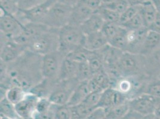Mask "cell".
Returning <instances> with one entry per match:
<instances>
[{"instance_id": "816d5d0a", "label": "cell", "mask_w": 160, "mask_h": 119, "mask_svg": "<svg viewBox=\"0 0 160 119\" xmlns=\"http://www.w3.org/2000/svg\"><path fill=\"white\" fill-rule=\"evenodd\" d=\"M80 0H57L58 2L71 7H73V6L78 2Z\"/></svg>"}, {"instance_id": "4316f807", "label": "cell", "mask_w": 160, "mask_h": 119, "mask_svg": "<svg viewBox=\"0 0 160 119\" xmlns=\"http://www.w3.org/2000/svg\"><path fill=\"white\" fill-rule=\"evenodd\" d=\"M87 62L91 70L92 76L104 70L103 59L99 51L92 52L88 59Z\"/></svg>"}, {"instance_id": "7a4b0ae2", "label": "cell", "mask_w": 160, "mask_h": 119, "mask_svg": "<svg viewBox=\"0 0 160 119\" xmlns=\"http://www.w3.org/2000/svg\"><path fill=\"white\" fill-rule=\"evenodd\" d=\"M118 66L122 77H147L145 58L139 54L123 52L120 56Z\"/></svg>"}, {"instance_id": "5b68a950", "label": "cell", "mask_w": 160, "mask_h": 119, "mask_svg": "<svg viewBox=\"0 0 160 119\" xmlns=\"http://www.w3.org/2000/svg\"><path fill=\"white\" fill-rule=\"evenodd\" d=\"M72 7L56 2L48 10L43 24L50 28L58 29L68 25Z\"/></svg>"}, {"instance_id": "b9f144b4", "label": "cell", "mask_w": 160, "mask_h": 119, "mask_svg": "<svg viewBox=\"0 0 160 119\" xmlns=\"http://www.w3.org/2000/svg\"><path fill=\"white\" fill-rule=\"evenodd\" d=\"M102 93V92L99 91L90 92L82 102L91 107L96 108L99 102Z\"/></svg>"}, {"instance_id": "f35d334b", "label": "cell", "mask_w": 160, "mask_h": 119, "mask_svg": "<svg viewBox=\"0 0 160 119\" xmlns=\"http://www.w3.org/2000/svg\"><path fill=\"white\" fill-rule=\"evenodd\" d=\"M121 26L126 29L127 31H134L139 29L145 26L143 20L139 13L134 16L130 20L121 25Z\"/></svg>"}, {"instance_id": "4fadbf2b", "label": "cell", "mask_w": 160, "mask_h": 119, "mask_svg": "<svg viewBox=\"0 0 160 119\" xmlns=\"http://www.w3.org/2000/svg\"><path fill=\"white\" fill-rule=\"evenodd\" d=\"M128 98L126 95L120 93L113 87L104 90L101 95L99 102L97 107H101L105 110L126 103Z\"/></svg>"}, {"instance_id": "3957f363", "label": "cell", "mask_w": 160, "mask_h": 119, "mask_svg": "<svg viewBox=\"0 0 160 119\" xmlns=\"http://www.w3.org/2000/svg\"><path fill=\"white\" fill-rule=\"evenodd\" d=\"M59 29L48 28L29 45L28 49L41 56L52 53L59 48Z\"/></svg>"}, {"instance_id": "ab89813d", "label": "cell", "mask_w": 160, "mask_h": 119, "mask_svg": "<svg viewBox=\"0 0 160 119\" xmlns=\"http://www.w3.org/2000/svg\"><path fill=\"white\" fill-rule=\"evenodd\" d=\"M140 6H130L127 9L120 15L119 25H121L127 21L130 20L139 13Z\"/></svg>"}, {"instance_id": "9c48e42d", "label": "cell", "mask_w": 160, "mask_h": 119, "mask_svg": "<svg viewBox=\"0 0 160 119\" xmlns=\"http://www.w3.org/2000/svg\"><path fill=\"white\" fill-rule=\"evenodd\" d=\"M160 103V98L147 93H141L128 100L130 109L143 116L155 114Z\"/></svg>"}, {"instance_id": "8992f818", "label": "cell", "mask_w": 160, "mask_h": 119, "mask_svg": "<svg viewBox=\"0 0 160 119\" xmlns=\"http://www.w3.org/2000/svg\"><path fill=\"white\" fill-rule=\"evenodd\" d=\"M79 83L80 82L77 78L58 80L49 99L53 104L57 106L67 105L73 91Z\"/></svg>"}, {"instance_id": "1f68e13d", "label": "cell", "mask_w": 160, "mask_h": 119, "mask_svg": "<svg viewBox=\"0 0 160 119\" xmlns=\"http://www.w3.org/2000/svg\"><path fill=\"white\" fill-rule=\"evenodd\" d=\"M92 52V51H89L84 46L81 45L77 47L72 51L69 53L67 55V57L80 63L82 62L87 61Z\"/></svg>"}, {"instance_id": "5bb4252c", "label": "cell", "mask_w": 160, "mask_h": 119, "mask_svg": "<svg viewBox=\"0 0 160 119\" xmlns=\"http://www.w3.org/2000/svg\"><path fill=\"white\" fill-rule=\"evenodd\" d=\"M149 29L143 27L134 31H127V45L125 52L140 54Z\"/></svg>"}, {"instance_id": "2e32d148", "label": "cell", "mask_w": 160, "mask_h": 119, "mask_svg": "<svg viewBox=\"0 0 160 119\" xmlns=\"http://www.w3.org/2000/svg\"><path fill=\"white\" fill-rule=\"evenodd\" d=\"M94 12L80 2L72 7L69 25L80 27L93 14Z\"/></svg>"}, {"instance_id": "d6986e66", "label": "cell", "mask_w": 160, "mask_h": 119, "mask_svg": "<svg viewBox=\"0 0 160 119\" xmlns=\"http://www.w3.org/2000/svg\"><path fill=\"white\" fill-rule=\"evenodd\" d=\"M58 81V80L44 78L38 83L32 87L29 92L39 98H49Z\"/></svg>"}, {"instance_id": "7c38bea8", "label": "cell", "mask_w": 160, "mask_h": 119, "mask_svg": "<svg viewBox=\"0 0 160 119\" xmlns=\"http://www.w3.org/2000/svg\"><path fill=\"white\" fill-rule=\"evenodd\" d=\"M48 28V27L42 23L29 22L24 25L22 32L12 40L28 48L29 45L33 40L46 31Z\"/></svg>"}, {"instance_id": "44dd1931", "label": "cell", "mask_w": 160, "mask_h": 119, "mask_svg": "<svg viewBox=\"0 0 160 119\" xmlns=\"http://www.w3.org/2000/svg\"><path fill=\"white\" fill-rule=\"evenodd\" d=\"M160 49V34L148 31L140 54L147 56Z\"/></svg>"}, {"instance_id": "8d00e7d4", "label": "cell", "mask_w": 160, "mask_h": 119, "mask_svg": "<svg viewBox=\"0 0 160 119\" xmlns=\"http://www.w3.org/2000/svg\"><path fill=\"white\" fill-rule=\"evenodd\" d=\"M1 12L16 15L19 11L18 2L15 0H0Z\"/></svg>"}, {"instance_id": "60d3db41", "label": "cell", "mask_w": 160, "mask_h": 119, "mask_svg": "<svg viewBox=\"0 0 160 119\" xmlns=\"http://www.w3.org/2000/svg\"><path fill=\"white\" fill-rule=\"evenodd\" d=\"M54 119H72L71 107L68 105L57 106Z\"/></svg>"}, {"instance_id": "f5cc1de1", "label": "cell", "mask_w": 160, "mask_h": 119, "mask_svg": "<svg viewBox=\"0 0 160 119\" xmlns=\"http://www.w3.org/2000/svg\"><path fill=\"white\" fill-rule=\"evenodd\" d=\"M156 8L157 12L160 15V0H151Z\"/></svg>"}, {"instance_id": "6da1fadb", "label": "cell", "mask_w": 160, "mask_h": 119, "mask_svg": "<svg viewBox=\"0 0 160 119\" xmlns=\"http://www.w3.org/2000/svg\"><path fill=\"white\" fill-rule=\"evenodd\" d=\"M42 57L27 49L19 58L7 63V77L12 86H19L29 92L38 83L44 78Z\"/></svg>"}, {"instance_id": "f1b7e54d", "label": "cell", "mask_w": 160, "mask_h": 119, "mask_svg": "<svg viewBox=\"0 0 160 119\" xmlns=\"http://www.w3.org/2000/svg\"><path fill=\"white\" fill-rule=\"evenodd\" d=\"M127 30L123 27L119 33L108 42V44L115 48L125 52L127 49Z\"/></svg>"}, {"instance_id": "e0dca14e", "label": "cell", "mask_w": 160, "mask_h": 119, "mask_svg": "<svg viewBox=\"0 0 160 119\" xmlns=\"http://www.w3.org/2000/svg\"><path fill=\"white\" fill-rule=\"evenodd\" d=\"M87 82L90 92L96 91L103 92L107 88L112 87L111 80L105 69L93 74Z\"/></svg>"}, {"instance_id": "7402d4cb", "label": "cell", "mask_w": 160, "mask_h": 119, "mask_svg": "<svg viewBox=\"0 0 160 119\" xmlns=\"http://www.w3.org/2000/svg\"><path fill=\"white\" fill-rule=\"evenodd\" d=\"M104 24L105 21L100 15L96 12H94L80 27L84 34L87 35L91 33L100 32L102 31Z\"/></svg>"}, {"instance_id": "ac0fdd59", "label": "cell", "mask_w": 160, "mask_h": 119, "mask_svg": "<svg viewBox=\"0 0 160 119\" xmlns=\"http://www.w3.org/2000/svg\"><path fill=\"white\" fill-rule=\"evenodd\" d=\"M108 45L107 38L102 32H98L85 36L83 46L90 51H98Z\"/></svg>"}, {"instance_id": "94428289", "label": "cell", "mask_w": 160, "mask_h": 119, "mask_svg": "<svg viewBox=\"0 0 160 119\" xmlns=\"http://www.w3.org/2000/svg\"><path fill=\"white\" fill-rule=\"evenodd\" d=\"M102 1H103V0H102Z\"/></svg>"}, {"instance_id": "681fc988", "label": "cell", "mask_w": 160, "mask_h": 119, "mask_svg": "<svg viewBox=\"0 0 160 119\" xmlns=\"http://www.w3.org/2000/svg\"><path fill=\"white\" fill-rule=\"evenodd\" d=\"M149 31H152L155 32L160 33V15L158 14L157 17L151 25V26L148 27Z\"/></svg>"}, {"instance_id": "91938a15", "label": "cell", "mask_w": 160, "mask_h": 119, "mask_svg": "<svg viewBox=\"0 0 160 119\" xmlns=\"http://www.w3.org/2000/svg\"><path fill=\"white\" fill-rule=\"evenodd\" d=\"M107 119V118H106V117H105V119Z\"/></svg>"}, {"instance_id": "277c9868", "label": "cell", "mask_w": 160, "mask_h": 119, "mask_svg": "<svg viewBox=\"0 0 160 119\" xmlns=\"http://www.w3.org/2000/svg\"><path fill=\"white\" fill-rule=\"evenodd\" d=\"M85 36L80 27L68 24L60 28L59 50L67 55L77 47L83 46Z\"/></svg>"}, {"instance_id": "52a82bcc", "label": "cell", "mask_w": 160, "mask_h": 119, "mask_svg": "<svg viewBox=\"0 0 160 119\" xmlns=\"http://www.w3.org/2000/svg\"><path fill=\"white\" fill-rule=\"evenodd\" d=\"M57 0H46L34 7L27 10H19L16 14L25 25L29 22L42 23L48 10Z\"/></svg>"}, {"instance_id": "11a10c76", "label": "cell", "mask_w": 160, "mask_h": 119, "mask_svg": "<svg viewBox=\"0 0 160 119\" xmlns=\"http://www.w3.org/2000/svg\"><path fill=\"white\" fill-rule=\"evenodd\" d=\"M118 0H103V3H108V2H112L113 1H116Z\"/></svg>"}, {"instance_id": "e575fe53", "label": "cell", "mask_w": 160, "mask_h": 119, "mask_svg": "<svg viewBox=\"0 0 160 119\" xmlns=\"http://www.w3.org/2000/svg\"><path fill=\"white\" fill-rule=\"evenodd\" d=\"M122 28V27L117 23H105L101 32L105 35L109 42L119 33Z\"/></svg>"}, {"instance_id": "603a6c76", "label": "cell", "mask_w": 160, "mask_h": 119, "mask_svg": "<svg viewBox=\"0 0 160 119\" xmlns=\"http://www.w3.org/2000/svg\"><path fill=\"white\" fill-rule=\"evenodd\" d=\"M139 14L145 26L148 29L158 16V12L151 0H148L140 6Z\"/></svg>"}, {"instance_id": "6f0895ef", "label": "cell", "mask_w": 160, "mask_h": 119, "mask_svg": "<svg viewBox=\"0 0 160 119\" xmlns=\"http://www.w3.org/2000/svg\"><path fill=\"white\" fill-rule=\"evenodd\" d=\"M158 78H160V73L159 74V75L158 76Z\"/></svg>"}, {"instance_id": "f546056e", "label": "cell", "mask_w": 160, "mask_h": 119, "mask_svg": "<svg viewBox=\"0 0 160 119\" xmlns=\"http://www.w3.org/2000/svg\"><path fill=\"white\" fill-rule=\"evenodd\" d=\"M130 108L128 101L120 106L113 107L109 109L105 110L106 118L108 119H120L123 117L130 110Z\"/></svg>"}, {"instance_id": "d590c367", "label": "cell", "mask_w": 160, "mask_h": 119, "mask_svg": "<svg viewBox=\"0 0 160 119\" xmlns=\"http://www.w3.org/2000/svg\"><path fill=\"white\" fill-rule=\"evenodd\" d=\"M92 76V73L87 61L80 63L78 64V70L76 78L79 82L87 81Z\"/></svg>"}, {"instance_id": "db71d44e", "label": "cell", "mask_w": 160, "mask_h": 119, "mask_svg": "<svg viewBox=\"0 0 160 119\" xmlns=\"http://www.w3.org/2000/svg\"><path fill=\"white\" fill-rule=\"evenodd\" d=\"M155 114L160 117V103L159 104L158 106L157 107V108L156 109V111L155 112Z\"/></svg>"}, {"instance_id": "4dcf8cb0", "label": "cell", "mask_w": 160, "mask_h": 119, "mask_svg": "<svg viewBox=\"0 0 160 119\" xmlns=\"http://www.w3.org/2000/svg\"><path fill=\"white\" fill-rule=\"evenodd\" d=\"M94 12H96L100 15L105 23L119 24L120 14L117 13L108 8L101 6V7Z\"/></svg>"}, {"instance_id": "d6a6232c", "label": "cell", "mask_w": 160, "mask_h": 119, "mask_svg": "<svg viewBox=\"0 0 160 119\" xmlns=\"http://www.w3.org/2000/svg\"><path fill=\"white\" fill-rule=\"evenodd\" d=\"M70 107L73 119H84L94 108H96L87 106L82 102Z\"/></svg>"}, {"instance_id": "cb8c5ba5", "label": "cell", "mask_w": 160, "mask_h": 119, "mask_svg": "<svg viewBox=\"0 0 160 119\" xmlns=\"http://www.w3.org/2000/svg\"><path fill=\"white\" fill-rule=\"evenodd\" d=\"M78 64V63L66 56L60 69L59 80L71 79L76 78Z\"/></svg>"}, {"instance_id": "9f6ffc18", "label": "cell", "mask_w": 160, "mask_h": 119, "mask_svg": "<svg viewBox=\"0 0 160 119\" xmlns=\"http://www.w3.org/2000/svg\"><path fill=\"white\" fill-rule=\"evenodd\" d=\"M1 119H12L11 118H9L8 117H6L5 116H3V115H1Z\"/></svg>"}, {"instance_id": "d4e9b609", "label": "cell", "mask_w": 160, "mask_h": 119, "mask_svg": "<svg viewBox=\"0 0 160 119\" xmlns=\"http://www.w3.org/2000/svg\"><path fill=\"white\" fill-rule=\"evenodd\" d=\"M87 81L80 82L73 91V93L67 104L68 106L72 107L77 105L82 102L87 97L88 93H90Z\"/></svg>"}, {"instance_id": "9a60e30c", "label": "cell", "mask_w": 160, "mask_h": 119, "mask_svg": "<svg viewBox=\"0 0 160 119\" xmlns=\"http://www.w3.org/2000/svg\"><path fill=\"white\" fill-rule=\"evenodd\" d=\"M39 98L31 93H28L25 98L15 105L18 117L21 119H32Z\"/></svg>"}, {"instance_id": "8fae6325", "label": "cell", "mask_w": 160, "mask_h": 119, "mask_svg": "<svg viewBox=\"0 0 160 119\" xmlns=\"http://www.w3.org/2000/svg\"><path fill=\"white\" fill-rule=\"evenodd\" d=\"M23 27L24 25L16 15L1 12V33L5 35L10 39H13L22 32Z\"/></svg>"}, {"instance_id": "7bdbcfd3", "label": "cell", "mask_w": 160, "mask_h": 119, "mask_svg": "<svg viewBox=\"0 0 160 119\" xmlns=\"http://www.w3.org/2000/svg\"><path fill=\"white\" fill-rule=\"evenodd\" d=\"M57 105L53 104L52 107L46 112H35L32 119H54Z\"/></svg>"}, {"instance_id": "83f0119b", "label": "cell", "mask_w": 160, "mask_h": 119, "mask_svg": "<svg viewBox=\"0 0 160 119\" xmlns=\"http://www.w3.org/2000/svg\"><path fill=\"white\" fill-rule=\"evenodd\" d=\"M29 92L18 86H12L7 90L6 98L14 105H16L25 98Z\"/></svg>"}, {"instance_id": "f6af8a7d", "label": "cell", "mask_w": 160, "mask_h": 119, "mask_svg": "<svg viewBox=\"0 0 160 119\" xmlns=\"http://www.w3.org/2000/svg\"><path fill=\"white\" fill-rule=\"evenodd\" d=\"M46 0H18V4L19 10H27L34 7Z\"/></svg>"}, {"instance_id": "ba28073f", "label": "cell", "mask_w": 160, "mask_h": 119, "mask_svg": "<svg viewBox=\"0 0 160 119\" xmlns=\"http://www.w3.org/2000/svg\"><path fill=\"white\" fill-rule=\"evenodd\" d=\"M66 55L60 50L44 55L42 57V73L43 78L59 80V75Z\"/></svg>"}, {"instance_id": "bcb514c9", "label": "cell", "mask_w": 160, "mask_h": 119, "mask_svg": "<svg viewBox=\"0 0 160 119\" xmlns=\"http://www.w3.org/2000/svg\"><path fill=\"white\" fill-rule=\"evenodd\" d=\"M105 117V110L101 107H96L84 119H103Z\"/></svg>"}, {"instance_id": "ee69618b", "label": "cell", "mask_w": 160, "mask_h": 119, "mask_svg": "<svg viewBox=\"0 0 160 119\" xmlns=\"http://www.w3.org/2000/svg\"><path fill=\"white\" fill-rule=\"evenodd\" d=\"M53 104L50 101L49 98H39L37 104L35 112H46L52 107Z\"/></svg>"}, {"instance_id": "ffe728a7", "label": "cell", "mask_w": 160, "mask_h": 119, "mask_svg": "<svg viewBox=\"0 0 160 119\" xmlns=\"http://www.w3.org/2000/svg\"><path fill=\"white\" fill-rule=\"evenodd\" d=\"M145 58V75L149 78L158 77L160 73V49Z\"/></svg>"}, {"instance_id": "680465c9", "label": "cell", "mask_w": 160, "mask_h": 119, "mask_svg": "<svg viewBox=\"0 0 160 119\" xmlns=\"http://www.w3.org/2000/svg\"><path fill=\"white\" fill-rule=\"evenodd\" d=\"M15 1H16L18 2V0H15Z\"/></svg>"}, {"instance_id": "836d02e7", "label": "cell", "mask_w": 160, "mask_h": 119, "mask_svg": "<svg viewBox=\"0 0 160 119\" xmlns=\"http://www.w3.org/2000/svg\"><path fill=\"white\" fill-rule=\"evenodd\" d=\"M0 102L1 115L12 119H16L19 117L16 111L15 105L10 102L6 97L1 98Z\"/></svg>"}, {"instance_id": "6125c7cd", "label": "cell", "mask_w": 160, "mask_h": 119, "mask_svg": "<svg viewBox=\"0 0 160 119\" xmlns=\"http://www.w3.org/2000/svg\"></svg>"}, {"instance_id": "c3c4849f", "label": "cell", "mask_w": 160, "mask_h": 119, "mask_svg": "<svg viewBox=\"0 0 160 119\" xmlns=\"http://www.w3.org/2000/svg\"><path fill=\"white\" fill-rule=\"evenodd\" d=\"M143 116L139 114L138 112H136L133 110L130 109V110L123 117L120 119H140L143 118Z\"/></svg>"}, {"instance_id": "484cf974", "label": "cell", "mask_w": 160, "mask_h": 119, "mask_svg": "<svg viewBox=\"0 0 160 119\" xmlns=\"http://www.w3.org/2000/svg\"><path fill=\"white\" fill-rule=\"evenodd\" d=\"M141 93H147L160 98V78L154 77L145 80L140 89Z\"/></svg>"}, {"instance_id": "f907efd6", "label": "cell", "mask_w": 160, "mask_h": 119, "mask_svg": "<svg viewBox=\"0 0 160 119\" xmlns=\"http://www.w3.org/2000/svg\"><path fill=\"white\" fill-rule=\"evenodd\" d=\"M148 0H127L129 6H140Z\"/></svg>"}, {"instance_id": "7dc6e473", "label": "cell", "mask_w": 160, "mask_h": 119, "mask_svg": "<svg viewBox=\"0 0 160 119\" xmlns=\"http://www.w3.org/2000/svg\"><path fill=\"white\" fill-rule=\"evenodd\" d=\"M78 2L88 7L93 12H96L100 8L103 3L102 0H80Z\"/></svg>"}, {"instance_id": "30bf717a", "label": "cell", "mask_w": 160, "mask_h": 119, "mask_svg": "<svg viewBox=\"0 0 160 119\" xmlns=\"http://www.w3.org/2000/svg\"><path fill=\"white\" fill-rule=\"evenodd\" d=\"M27 49V46L18 44L1 33V61L7 64L12 63L19 58Z\"/></svg>"}, {"instance_id": "74e56055", "label": "cell", "mask_w": 160, "mask_h": 119, "mask_svg": "<svg viewBox=\"0 0 160 119\" xmlns=\"http://www.w3.org/2000/svg\"><path fill=\"white\" fill-rule=\"evenodd\" d=\"M102 6L120 14V15L130 6L127 0H118L112 2L102 3Z\"/></svg>"}]
</instances>
